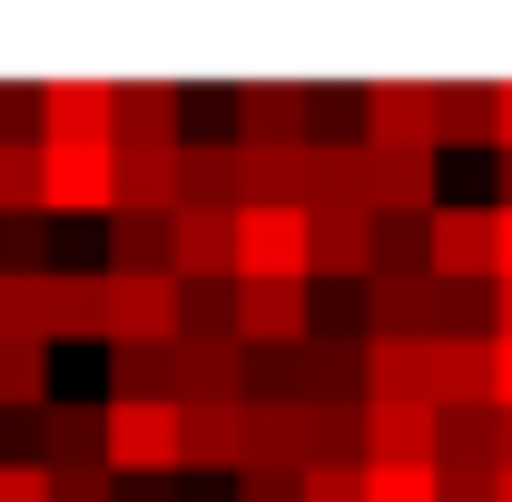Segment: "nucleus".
Returning a JSON list of instances; mask_svg holds the SVG:
<instances>
[{
  "label": "nucleus",
  "instance_id": "f257e3e1",
  "mask_svg": "<svg viewBox=\"0 0 512 502\" xmlns=\"http://www.w3.org/2000/svg\"><path fill=\"white\" fill-rule=\"evenodd\" d=\"M99 463H109V473H138V483L188 473L178 404H158V394H138V404H99Z\"/></svg>",
  "mask_w": 512,
  "mask_h": 502
},
{
  "label": "nucleus",
  "instance_id": "1a4fd4ad",
  "mask_svg": "<svg viewBox=\"0 0 512 502\" xmlns=\"http://www.w3.org/2000/svg\"><path fill=\"white\" fill-rule=\"evenodd\" d=\"M355 119H365V148H434V89L375 79V89H355Z\"/></svg>",
  "mask_w": 512,
  "mask_h": 502
},
{
  "label": "nucleus",
  "instance_id": "ddd939ff",
  "mask_svg": "<svg viewBox=\"0 0 512 502\" xmlns=\"http://www.w3.org/2000/svg\"><path fill=\"white\" fill-rule=\"evenodd\" d=\"M40 148H109V79H50L40 89Z\"/></svg>",
  "mask_w": 512,
  "mask_h": 502
},
{
  "label": "nucleus",
  "instance_id": "c85d7f7f",
  "mask_svg": "<svg viewBox=\"0 0 512 502\" xmlns=\"http://www.w3.org/2000/svg\"><path fill=\"white\" fill-rule=\"evenodd\" d=\"M0 502H50V463L40 453H0Z\"/></svg>",
  "mask_w": 512,
  "mask_h": 502
},
{
  "label": "nucleus",
  "instance_id": "f8f14e48",
  "mask_svg": "<svg viewBox=\"0 0 512 502\" xmlns=\"http://www.w3.org/2000/svg\"><path fill=\"white\" fill-rule=\"evenodd\" d=\"M40 207H119V148H40Z\"/></svg>",
  "mask_w": 512,
  "mask_h": 502
},
{
  "label": "nucleus",
  "instance_id": "4be33fe9",
  "mask_svg": "<svg viewBox=\"0 0 512 502\" xmlns=\"http://www.w3.org/2000/svg\"><path fill=\"white\" fill-rule=\"evenodd\" d=\"M463 138H493V79L434 89V148H463Z\"/></svg>",
  "mask_w": 512,
  "mask_h": 502
},
{
  "label": "nucleus",
  "instance_id": "9b49d317",
  "mask_svg": "<svg viewBox=\"0 0 512 502\" xmlns=\"http://www.w3.org/2000/svg\"><path fill=\"white\" fill-rule=\"evenodd\" d=\"M109 345H178V276H109Z\"/></svg>",
  "mask_w": 512,
  "mask_h": 502
},
{
  "label": "nucleus",
  "instance_id": "2f4dec72",
  "mask_svg": "<svg viewBox=\"0 0 512 502\" xmlns=\"http://www.w3.org/2000/svg\"><path fill=\"white\" fill-rule=\"evenodd\" d=\"M493 148H512V79H493Z\"/></svg>",
  "mask_w": 512,
  "mask_h": 502
},
{
  "label": "nucleus",
  "instance_id": "0eeeda50",
  "mask_svg": "<svg viewBox=\"0 0 512 502\" xmlns=\"http://www.w3.org/2000/svg\"><path fill=\"white\" fill-rule=\"evenodd\" d=\"M316 138V89L296 79H247L237 89V148H296Z\"/></svg>",
  "mask_w": 512,
  "mask_h": 502
},
{
  "label": "nucleus",
  "instance_id": "72a5a7b5",
  "mask_svg": "<svg viewBox=\"0 0 512 502\" xmlns=\"http://www.w3.org/2000/svg\"><path fill=\"white\" fill-rule=\"evenodd\" d=\"M493 178H503V207H512V148H503V168H493Z\"/></svg>",
  "mask_w": 512,
  "mask_h": 502
},
{
  "label": "nucleus",
  "instance_id": "a878e982",
  "mask_svg": "<svg viewBox=\"0 0 512 502\" xmlns=\"http://www.w3.org/2000/svg\"><path fill=\"white\" fill-rule=\"evenodd\" d=\"M375 276H424V217H375Z\"/></svg>",
  "mask_w": 512,
  "mask_h": 502
},
{
  "label": "nucleus",
  "instance_id": "393cba45",
  "mask_svg": "<svg viewBox=\"0 0 512 502\" xmlns=\"http://www.w3.org/2000/svg\"><path fill=\"white\" fill-rule=\"evenodd\" d=\"M0 207L40 217V138H0Z\"/></svg>",
  "mask_w": 512,
  "mask_h": 502
},
{
  "label": "nucleus",
  "instance_id": "9d476101",
  "mask_svg": "<svg viewBox=\"0 0 512 502\" xmlns=\"http://www.w3.org/2000/svg\"><path fill=\"white\" fill-rule=\"evenodd\" d=\"M316 276H375V217L365 207H306V286Z\"/></svg>",
  "mask_w": 512,
  "mask_h": 502
},
{
  "label": "nucleus",
  "instance_id": "b1692460",
  "mask_svg": "<svg viewBox=\"0 0 512 502\" xmlns=\"http://www.w3.org/2000/svg\"><path fill=\"white\" fill-rule=\"evenodd\" d=\"M355 483H365V502H444L434 463H355Z\"/></svg>",
  "mask_w": 512,
  "mask_h": 502
},
{
  "label": "nucleus",
  "instance_id": "473e14b6",
  "mask_svg": "<svg viewBox=\"0 0 512 502\" xmlns=\"http://www.w3.org/2000/svg\"><path fill=\"white\" fill-rule=\"evenodd\" d=\"M493 453H503V473H512V414H503V434H493Z\"/></svg>",
  "mask_w": 512,
  "mask_h": 502
},
{
  "label": "nucleus",
  "instance_id": "cd10ccee",
  "mask_svg": "<svg viewBox=\"0 0 512 502\" xmlns=\"http://www.w3.org/2000/svg\"><path fill=\"white\" fill-rule=\"evenodd\" d=\"M296 502H365V483H355V463H306Z\"/></svg>",
  "mask_w": 512,
  "mask_h": 502
},
{
  "label": "nucleus",
  "instance_id": "aec40b11",
  "mask_svg": "<svg viewBox=\"0 0 512 502\" xmlns=\"http://www.w3.org/2000/svg\"><path fill=\"white\" fill-rule=\"evenodd\" d=\"M99 276H168V217L109 207V266H99Z\"/></svg>",
  "mask_w": 512,
  "mask_h": 502
},
{
  "label": "nucleus",
  "instance_id": "6ab92c4d",
  "mask_svg": "<svg viewBox=\"0 0 512 502\" xmlns=\"http://www.w3.org/2000/svg\"><path fill=\"white\" fill-rule=\"evenodd\" d=\"M30 424H40V463H50V473H60V463H99V404H69V394H50Z\"/></svg>",
  "mask_w": 512,
  "mask_h": 502
},
{
  "label": "nucleus",
  "instance_id": "20e7f679",
  "mask_svg": "<svg viewBox=\"0 0 512 502\" xmlns=\"http://www.w3.org/2000/svg\"><path fill=\"white\" fill-rule=\"evenodd\" d=\"M424 276L434 286H483L493 276V207H434L424 217Z\"/></svg>",
  "mask_w": 512,
  "mask_h": 502
},
{
  "label": "nucleus",
  "instance_id": "5701e85b",
  "mask_svg": "<svg viewBox=\"0 0 512 502\" xmlns=\"http://www.w3.org/2000/svg\"><path fill=\"white\" fill-rule=\"evenodd\" d=\"M0 335H30V345H50V276H20V266H0Z\"/></svg>",
  "mask_w": 512,
  "mask_h": 502
},
{
  "label": "nucleus",
  "instance_id": "423d86ee",
  "mask_svg": "<svg viewBox=\"0 0 512 502\" xmlns=\"http://www.w3.org/2000/svg\"><path fill=\"white\" fill-rule=\"evenodd\" d=\"M178 207L237 217L247 207V148L237 138H178Z\"/></svg>",
  "mask_w": 512,
  "mask_h": 502
},
{
  "label": "nucleus",
  "instance_id": "7c9ffc66",
  "mask_svg": "<svg viewBox=\"0 0 512 502\" xmlns=\"http://www.w3.org/2000/svg\"><path fill=\"white\" fill-rule=\"evenodd\" d=\"M493 286H512V207H493Z\"/></svg>",
  "mask_w": 512,
  "mask_h": 502
},
{
  "label": "nucleus",
  "instance_id": "6e6552de",
  "mask_svg": "<svg viewBox=\"0 0 512 502\" xmlns=\"http://www.w3.org/2000/svg\"><path fill=\"white\" fill-rule=\"evenodd\" d=\"M168 276L178 286H237V217L178 207L168 217Z\"/></svg>",
  "mask_w": 512,
  "mask_h": 502
},
{
  "label": "nucleus",
  "instance_id": "a211bd4d",
  "mask_svg": "<svg viewBox=\"0 0 512 502\" xmlns=\"http://www.w3.org/2000/svg\"><path fill=\"white\" fill-rule=\"evenodd\" d=\"M119 207L128 217H178V148H119Z\"/></svg>",
  "mask_w": 512,
  "mask_h": 502
},
{
  "label": "nucleus",
  "instance_id": "39448f33",
  "mask_svg": "<svg viewBox=\"0 0 512 502\" xmlns=\"http://www.w3.org/2000/svg\"><path fill=\"white\" fill-rule=\"evenodd\" d=\"M355 463H434V404L355 394Z\"/></svg>",
  "mask_w": 512,
  "mask_h": 502
},
{
  "label": "nucleus",
  "instance_id": "dca6fc26",
  "mask_svg": "<svg viewBox=\"0 0 512 502\" xmlns=\"http://www.w3.org/2000/svg\"><path fill=\"white\" fill-rule=\"evenodd\" d=\"M69 335L109 345V276L99 266H50V345H69Z\"/></svg>",
  "mask_w": 512,
  "mask_h": 502
},
{
  "label": "nucleus",
  "instance_id": "7ed1b4c3",
  "mask_svg": "<svg viewBox=\"0 0 512 502\" xmlns=\"http://www.w3.org/2000/svg\"><path fill=\"white\" fill-rule=\"evenodd\" d=\"M188 89L178 79H109V148H178Z\"/></svg>",
  "mask_w": 512,
  "mask_h": 502
},
{
  "label": "nucleus",
  "instance_id": "c756f323",
  "mask_svg": "<svg viewBox=\"0 0 512 502\" xmlns=\"http://www.w3.org/2000/svg\"><path fill=\"white\" fill-rule=\"evenodd\" d=\"M237 502H296V473H266V463H247V473H237Z\"/></svg>",
  "mask_w": 512,
  "mask_h": 502
},
{
  "label": "nucleus",
  "instance_id": "4468645a",
  "mask_svg": "<svg viewBox=\"0 0 512 502\" xmlns=\"http://www.w3.org/2000/svg\"><path fill=\"white\" fill-rule=\"evenodd\" d=\"M365 394L434 404V345H424V335H365Z\"/></svg>",
  "mask_w": 512,
  "mask_h": 502
},
{
  "label": "nucleus",
  "instance_id": "412c9836",
  "mask_svg": "<svg viewBox=\"0 0 512 502\" xmlns=\"http://www.w3.org/2000/svg\"><path fill=\"white\" fill-rule=\"evenodd\" d=\"M50 404V345L0 335V414H40Z\"/></svg>",
  "mask_w": 512,
  "mask_h": 502
},
{
  "label": "nucleus",
  "instance_id": "f3484780",
  "mask_svg": "<svg viewBox=\"0 0 512 502\" xmlns=\"http://www.w3.org/2000/svg\"><path fill=\"white\" fill-rule=\"evenodd\" d=\"M365 335H434V276H365Z\"/></svg>",
  "mask_w": 512,
  "mask_h": 502
},
{
  "label": "nucleus",
  "instance_id": "2eb2a0df",
  "mask_svg": "<svg viewBox=\"0 0 512 502\" xmlns=\"http://www.w3.org/2000/svg\"><path fill=\"white\" fill-rule=\"evenodd\" d=\"M434 345V414L493 404V335H424Z\"/></svg>",
  "mask_w": 512,
  "mask_h": 502
},
{
  "label": "nucleus",
  "instance_id": "bb28decb",
  "mask_svg": "<svg viewBox=\"0 0 512 502\" xmlns=\"http://www.w3.org/2000/svg\"><path fill=\"white\" fill-rule=\"evenodd\" d=\"M50 502H119V473L109 463H60L50 473Z\"/></svg>",
  "mask_w": 512,
  "mask_h": 502
},
{
  "label": "nucleus",
  "instance_id": "f704fd0d",
  "mask_svg": "<svg viewBox=\"0 0 512 502\" xmlns=\"http://www.w3.org/2000/svg\"><path fill=\"white\" fill-rule=\"evenodd\" d=\"M493 502H512V473H493Z\"/></svg>",
  "mask_w": 512,
  "mask_h": 502
},
{
  "label": "nucleus",
  "instance_id": "f03ea898",
  "mask_svg": "<svg viewBox=\"0 0 512 502\" xmlns=\"http://www.w3.org/2000/svg\"><path fill=\"white\" fill-rule=\"evenodd\" d=\"M237 286H306V207H237Z\"/></svg>",
  "mask_w": 512,
  "mask_h": 502
}]
</instances>
